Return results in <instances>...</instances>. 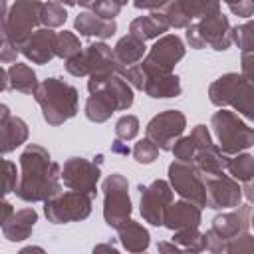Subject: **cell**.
Returning a JSON list of instances; mask_svg holds the SVG:
<instances>
[{
    "mask_svg": "<svg viewBox=\"0 0 254 254\" xmlns=\"http://www.w3.org/2000/svg\"><path fill=\"white\" fill-rule=\"evenodd\" d=\"M62 167L52 159L48 149L30 143L20 155V175L16 196L26 202H44L62 190Z\"/></svg>",
    "mask_w": 254,
    "mask_h": 254,
    "instance_id": "6da1fadb",
    "label": "cell"
},
{
    "mask_svg": "<svg viewBox=\"0 0 254 254\" xmlns=\"http://www.w3.org/2000/svg\"><path fill=\"white\" fill-rule=\"evenodd\" d=\"M32 95L42 109L44 121L52 127H58L77 115L79 93L62 77H46L38 83Z\"/></svg>",
    "mask_w": 254,
    "mask_h": 254,
    "instance_id": "7a4b0ae2",
    "label": "cell"
},
{
    "mask_svg": "<svg viewBox=\"0 0 254 254\" xmlns=\"http://www.w3.org/2000/svg\"><path fill=\"white\" fill-rule=\"evenodd\" d=\"M117 64L113 60V50L105 42H93L87 48H81L77 54L65 60V71L73 77H89L87 91H97L105 79L115 73Z\"/></svg>",
    "mask_w": 254,
    "mask_h": 254,
    "instance_id": "3957f363",
    "label": "cell"
},
{
    "mask_svg": "<svg viewBox=\"0 0 254 254\" xmlns=\"http://www.w3.org/2000/svg\"><path fill=\"white\" fill-rule=\"evenodd\" d=\"M208 99L216 107H232L248 121L254 117V85L242 73L230 71L208 85Z\"/></svg>",
    "mask_w": 254,
    "mask_h": 254,
    "instance_id": "277c9868",
    "label": "cell"
},
{
    "mask_svg": "<svg viewBox=\"0 0 254 254\" xmlns=\"http://www.w3.org/2000/svg\"><path fill=\"white\" fill-rule=\"evenodd\" d=\"M252 222V206L250 202L234 206V210L218 214L212 218V224L204 234V250L214 254H226V248L238 236L250 232Z\"/></svg>",
    "mask_w": 254,
    "mask_h": 254,
    "instance_id": "5b68a950",
    "label": "cell"
},
{
    "mask_svg": "<svg viewBox=\"0 0 254 254\" xmlns=\"http://www.w3.org/2000/svg\"><path fill=\"white\" fill-rule=\"evenodd\" d=\"M210 127L216 135L218 149L224 155H236L240 151H248L254 145V129L242 121L236 111L220 107V111L212 113Z\"/></svg>",
    "mask_w": 254,
    "mask_h": 254,
    "instance_id": "8992f818",
    "label": "cell"
},
{
    "mask_svg": "<svg viewBox=\"0 0 254 254\" xmlns=\"http://www.w3.org/2000/svg\"><path fill=\"white\" fill-rule=\"evenodd\" d=\"M185 30H187L185 32L187 42L194 50L212 48L216 52H224L232 44V26L222 12H214L204 18H198L190 22Z\"/></svg>",
    "mask_w": 254,
    "mask_h": 254,
    "instance_id": "52a82bcc",
    "label": "cell"
},
{
    "mask_svg": "<svg viewBox=\"0 0 254 254\" xmlns=\"http://www.w3.org/2000/svg\"><path fill=\"white\" fill-rule=\"evenodd\" d=\"M93 196L79 192V190H65L56 192L54 196L44 200V212L46 218L52 224H67V222H79L85 220L91 214Z\"/></svg>",
    "mask_w": 254,
    "mask_h": 254,
    "instance_id": "ba28073f",
    "label": "cell"
},
{
    "mask_svg": "<svg viewBox=\"0 0 254 254\" xmlns=\"http://www.w3.org/2000/svg\"><path fill=\"white\" fill-rule=\"evenodd\" d=\"M103 190V218L105 224L115 228L121 220L131 216L133 204L129 198V183L123 175L111 173L101 183Z\"/></svg>",
    "mask_w": 254,
    "mask_h": 254,
    "instance_id": "9c48e42d",
    "label": "cell"
},
{
    "mask_svg": "<svg viewBox=\"0 0 254 254\" xmlns=\"http://www.w3.org/2000/svg\"><path fill=\"white\" fill-rule=\"evenodd\" d=\"M183 58H185L183 40L177 34H163L155 40V44L139 64L143 73H171Z\"/></svg>",
    "mask_w": 254,
    "mask_h": 254,
    "instance_id": "30bf717a",
    "label": "cell"
},
{
    "mask_svg": "<svg viewBox=\"0 0 254 254\" xmlns=\"http://www.w3.org/2000/svg\"><path fill=\"white\" fill-rule=\"evenodd\" d=\"M169 185L183 200H189L200 208L206 206L204 181H202L200 171L192 163L175 159L169 165Z\"/></svg>",
    "mask_w": 254,
    "mask_h": 254,
    "instance_id": "8fae6325",
    "label": "cell"
},
{
    "mask_svg": "<svg viewBox=\"0 0 254 254\" xmlns=\"http://www.w3.org/2000/svg\"><path fill=\"white\" fill-rule=\"evenodd\" d=\"M101 155H97L95 161H89L85 157H69L64 163L60 175L64 187L95 196L97 183L101 179Z\"/></svg>",
    "mask_w": 254,
    "mask_h": 254,
    "instance_id": "7c38bea8",
    "label": "cell"
},
{
    "mask_svg": "<svg viewBox=\"0 0 254 254\" xmlns=\"http://www.w3.org/2000/svg\"><path fill=\"white\" fill-rule=\"evenodd\" d=\"M42 4L40 0H16L6 14V34L8 38L20 46L34 30H38L40 16H42Z\"/></svg>",
    "mask_w": 254,
    "mask_h": 254,
    "instance_id": "4fadbf2b",
    "label": "cell"
},
{
    "mask_svg": "<svg viewBox=\"0 0 254 254\" xmlns=\"http://www.w3.org/2000/svg\"><path fill=\"white\" fill-rule=\"evenodd\" d=\"M187 127V117L179 109H167L155 115L147 127H145V137L151 139L161 151H171L173 143L185 133Z\"/></svg>",
    "mask_w": 254,
    "mask_h": 254,
    "instance_id": "5bb4252c",
    "label": "cell"
},
{
    "mask_svg": "<svg viewBox=\"0 0 254 254\" xmlns=\"http://www.w3.org/2000/svg\"><path fill=\"white\" fill-rule=\"evenodd\" d=\"M192 139H194V155H192V165L200 171V175H214V173H222L224 165H226V157L218 145L212 141L210 131L206 125H196L190 131Z\"/></svg>",
    "mask_w": 254,
    "mask_h": 254,
    "instance_id": "9a60e30c",
    "label": "cell"
},
{
    "mask_svg": "<svg viewBox=\"0 0 254 254\" xmlns=\"http://www.w3.org/2000/svg\"><path fill=\"white\" fill-rule=\"evenodd\" d=\"M204 181V192H206V206L214 210L222 208H234L242 202V187L236 179L230 175L214 173V175H202Z\"/></svg>",
    "mask_w": 254,
    "mask_h": 254,
    "instance_id": "2e32d148",
    "label": "cell"
},
{
    "mask_svg": "<svg viewBox=\"0 0 254 254\" xmlns=\"http://www.w3.org/2000/svg\"><path fill=\"white\" fill-rule=\"evenodd\" d=\"M139 192H141V216L145 222L153 224V226H163V218L165 212L169 208V204L173 202V189L167 181L157 179L151 185L143 187L139 185Z\"/></svg>",
    "mask_w": 254,
    "mask_h": 254,
    "instance_id": "e0dca14e",
    "label": "cell"
},
{
    "mask_svg": "<svg viewBox=\"0 0 254 254\" xmlns=\"http://www.w3.org/2000/svg\"><path fill=\"white\" fill-rule=\"evenodd\" d=\"M214 12H220L218 0H169L163 8L169 28H187L190 22Z\"/></svg>",
    "mask_w": 254,
    "mask_h": 254,
    "instance_id": "ac0fdd59",
    "label": "cell"
},
{
    "mask_svg": "<svg viewBox=\"0 0 254 254\" xmlns=\"http://www.w3.org/2000/svg\"><path fill=\"white\" fill-rule=\"evenodd\" d=\"M18 50L32 64L44 65L56 58V32L50 28H38L18 46Z\"/></svg>",
    "mask_w": 254,
    "mask_h": 254,
    "instance_id": "d6986e66",
    "label": "cell"
},
{
    "mask_svg": "<svg viewBox=\"0 0 254 254\" xmlns=\"http://www.w3.org/2000/svg\"><path fill=\"white\" fill-rule=\"evenodd\" d=\"M28 141V125L24 119L14 117L10 107L0 103V155L12 153Z\"/></svg>",
    "mask_w": 254,
    "mask_h": 254,
    "instance_id": "ffe728a7",
    "label": "cell"
},
{
    "mask_svg": "<svg viewBox=\"0 0 254 254\" xmlns=\"http://www.w3.org/2000/svg\"><path fill=\"white\" fill-rule=\"evenodd\" d=\"M202 220V212L200 206L189 202V200H179V202H171L165 218H163V226H167L169 230H183V228H196L200 226Z\"/></svg>",
    "mask_w": 254,
    "mask_h": 254,
    "instance_id": "44dd1931",
    "label": "cell"
},
{
    "mask_svg": "<svg viewBox=\"0 0 254 254\" xmlns=\"http://www.w3.org/2000/svg\"><path fill=\"white\" fill-rule=\"evenodd\" d=\"M36 222H38V212L32 206L22 208V210H16L2 224V234L10 242H22V240L30 238Z\"/></svg>",
    "mask_w": 254,
    "mask_h": 254,
    "instance_id": "7402d4cb",
    "label": "cell"
},
{
    "mask_svg": "<svg viewBox=\"0 0 254 254\" xmlns=\"http://www.w3.org/2000/svg\"><path fill=\"white\" fill-rule=\"evenodd\" d=\"M153 99H167V97H179L183 87L179 75L171 73H145L143 89Z\"/></svg>",
    "mask_w": 254,
    "mask_h": 254,
    "instance_id": "603a6c76",
    "label": "cell"
},
{
    "mask_svg": "<svg viewBox=\"0 0 254 254\" xmlns=\"http://www.w3.org/2000/svg\"><path fill=\"white\" fill-rule=\"evenodd\" d=\"M115 230H117L119 242L127 252H145L149 248V242H151L149 230L137 220L125 218L115 226Z\"/></svg>",
    "mask_w": 254,
    "mask_h": 254,
    "instance_id": "cb8c5ba5",
    "label": "cell"
},
{
    "mask_svg": "<svg viewBox=\"0 0 254 254\" xmlns=\"http://www.w3.org/2000/svg\"><path fill=\"white\" fill-rule=\"evenodd\" d=\"M73 28L85 36V38H99V40H105V38H111L115 32H117V24L115 20H105V18H99L95 16L93 12H79L73 20Z\"/></svg>",
    "mask_w": 254,
    "mask_h": 254,
    "instance_id": "d4e9b609",
    "label": "cell"
},
{
    "mask_svg": "<svg viewBox=\"0 0 254 254\" xmlns=\"http://www.w3.org/2000/svg\"><path fill=\"white\" fill-rule=\"evenodd\" d=\"M167 30H169V22L161 10H153L147 16H139V18L131 20V24H129V34H133L135 38H139L143 42L157 40Z\"/></svg>",
    "mask_w": 254,
    "mask_h": 254,
    "instance_id": "484cf974",
    "label": "cell"
},
{
    "mask_svg": "<svg viewBox=\"0 0 254 254\" xmlns=\"http://www.w3.org/2000/svg\"><path fill=\"white\" fill-rule=\"evenodd\" d=\"M115 111H119L117 101L113 99V95L105 87L89 93V97L85 99V117L93 123L107 121Z\"/></svg>",
    "mask_w": 254,
    "mask_h": 254,
    "instance_id": "4316f807",
    "label": "cell"
},
{
    "mask_svg": "<svg viewBox=\"0 0 254 254\" xmlns=\"http://www.w3.org/2000/svg\"><path fill=\"white\" fill-rule=\"evenodd\" d=\"M111 50H113V60L117 65H133L143 60L147 46L143 40L135 38L133 34H127V36L119 38V42Z\"/></svg>",
    "mask_w": 254,
    "mask_h": 254,
    "instance_id": "83f0119b",
    "label": "cell"
},
{
    "mask_svg": "<svg viewBox=\"0 0 254 254\" xmlns=\"http://www.w3.org/2000/svg\"><path fill=\"white\" fill-rule=\"evenodd\" d=\"M8 87L14 89V91H20V93H26V95H32L34 89L38 87V77H36V71L28 65V64H20V62H14L10 67H8Z\"/></svg>",
    "mask_w": 254,
    "mask_h": 254,
    "instance_id": "f1b7e54d",
    "label": "cell"
},
{
    "mask_svg": "<svg viewBox=\"0 0 254 254\" xmlns=\"http://www.w3.org/2000/svg\"><path fill=\"white\" fill-rule=\"evenodd\" d=\"M224 169L238 183H252V177H254V157L250 153H246V151H240L236 155H228Z\"/></svg>",
    "mask_w": 254,
    "mask_h": 254,
    "instance_id": "f546056e",
    "label": "cell"
},
{
    "mask_svg": "<svg viewBox=\"0 0 254 254\" xmlns=\"http://www.w3.org/2000/svg\"><path fill=\"white\" fill-rule=\"evenodd\" d=\"M171 240L181 248V252H202L204 250V234L198 230V226L175 230Z\"/></svg>",
    "mask_w": 254,
    "mask_h": 254,
    "instance_id": "4dcf8cb0",
    "label": "cell"
},
{
    "mask_svg": "<svg viewBox=\"0 0 254 254\" xmlns=\"http://www.w3.org/2000/svg\"><path fill=\"white\" fill-rule=\"evenodd\" d=\"M65 20H67V12H65V8H64L60 2H56V0H48V2L42 4V16H40V22L44 24V28H50V30L60 28V26L65 24Z\"/></svg>",
    "mask_w": 254,
    "mask_h": 254,
    "instance_id": "1f68e13d",
    "label": "cell"
},
{
    "mask_svg": "<svg viewBox=\"0 0 254 254\" xmlns=\"http://www.w3.org/2000/svg\"><path fill=\"white\" fill-rule=\"evenodd\" d=\"M81 50V44H79V38L73 34V32H58L56 34V56L58 58H71L73 54H77Z\"/></svg>",
    "mask_w": 254,
    "mask_h": 254,
    "instance_id": "d6a6232c",
    "label": "cell"
},
{
    "mask_svg": "<svg viewBox=\"0 0 254 254\" xmlns=\"http://www.w3.org/2000/svg\"><path fill=\"white\" fill-rule=\"evenodd\" d=\"M18 183V169L16 163L8 159H0V196L4 198L6 194L14 192Z\"/></svg>",
    "mask_w": 254,
    "mask_h": 254,
    "instance_id": "836d02e7",
    "label": "cell"
},
{
    "mask_svg": "<svg viewBox=\"0 0 254 254\" xmlns=\"http://www.w3.org/2000/svg\"><path fill=\"white\" fill-rule=\"evenodd\" d=\"M232 42L240 48L242 54L254 52V34H252V22L250 20L232 28Z\"/></svg>",
    "mask_w": 254,
    "mask_h": 254,
    "instance_id": "e575fe53",
    "label": "cell"
},
{
    "mask_svg": "<svg viewBox=\"0 0 254 254\" xmlns=\"http://www.w3.org/2000/svg\"><path fill=\"white\" fill-rule=\"evenodd\" d=\"M133 157H135V161L137 163H141V165H149V163H153L157 157H159V147L151 141V139H141V141H137L135 143V147H133Z\"/></svg>",
    "mask_w": 254,
    "mask_h": 254,
    "instance_id": "d590c367",
    "label": "cell"
},
{
    "mask_svg": "<svg viewBox=\"0 0 254 254\" xmlns=\"http://www.w3.org/2000/svg\"><path fill=\"white\" fill-rule=\"evenodd\" d=\"M139 133V119L135 115H123L115 123V135L121 141H133Z\"/></svg>",
    "mask_w": 254,
    "mask_h": 254,
    "instance_id": "8d00e7d4",
    "label": "cell"
},
{
    "mask_svg": "<svg viewBox=\"0 0 254 254\" xmlns=\"http://www.w3.org/2000/svg\"><path fill=\"white\" fill-rule=\"evenodd\" d=\"M115 73H119L131 87H135V89H143L145 73H143V69H141V64H133V65H117Z\"/></svg>",
    "mask_w": 254,
    "mask_h": 254,
    "instance_id": "74e56055",
    "label": "cell"
},
{
    "mask_svg": "<svg viewBox=\"0 0 254 254\" xmlns=\"http://www.w3.org/2000/svg\"><path fill=\"white\" fill-rule=\"evenodd\" d=\"M123 6H119L115 0H93L89 4V12H93L99 18L105 20H115V16H119Z\"/></svg>",
    "mask_w": 254,
    "mask_h": 254,
    "instance_id": "f35d334b",
    "label": "cell"
},
{
    "mask_svg": "<svg viewBox=\"0 0 254 254\" xmlns=\"http://www.w3.org/2000/svg\"><path fill=\"white\" fill-rule=\"evenodd\" d=\"M171 151H173V155H175V159H179V161H192V155H194V139H192V135H187V137H179L175 143H173V147H171Z\"/></svg>",
    "mask_w": 254,
    "mask_h": 254,
    "instance_id": "ab89813d",
    "label": "cell"
},
{
    "mask_svg": "<svg viewBox=\"0 0 254 254\" xmlns=\"http://www.w3.org/2000/svg\"><path fill=\"white\" fill-rule=\"evenodd\" d=\"M218 2H224L232 14L240 16V18H250L252 12H254V2L252 0H218Z\"/></svg>",
    "mask_w": 254,
    "mask_h": 254,
    "instance_id": "60d3db41",
    "label": "cell"
},
{
    "mask_svg": "<svg viewBox=\"0 0 254 254\" xmlns=\"http://www.w3.org/2000/svg\"><path fill=\"white\" fill-rule=\"evenodd\" d=\"M169 0H133V6L137 10H163Z\"/></svg>",
    "mask_w": 254,
    "mask_h": 254,
    "instance_id": "b9f144b4",
    "label": "cell"
},
{
    "mask_svg": "<svg viewBox=\"0 0 254 254\" xmlns=\"http://www.w3.org/2000/svg\"><path fill=\"white\" fill-rule=\"evenodd\" d=\"M252 56H254V52L242 54V75L248 79H252Z\"/></svg>",
    "mask_w": 254,
    "mask_h": 254,
    "instance_id": "7bdbcfd3",
    "label": "cell"
},
{
    "mask_svg": "<svg viewBox=\"0 0 254 254\" xmlns=\"http://www.w3.org/2000/svg\"><path fill=\"white\" fill-rule=\"evenodd\" d=\"M12 212H14V206H12L8 200H4V198L0 196V228H2V224L10 218Z\"/></svg>",
    "mask_w": 254,
    "mask_h": 254,
    "instance_id": "ee69618b",
    "label": "cell"
},
{
    "mask_svg": "<svg viewBox=\"0 0 254 254\" xmlns=\"http://www.w3.org/2000/svg\"><path fill=\"white\" fill-rule=\"evenodd\" d=\"M111 153H117V155H129L131 151H129V147L127 145H123V141L121 139H115L113 141V145H111Z\"/></svg>",
    "mask_w": 254,
    "mask_h": 254,
    "instance_id": "f6af8a7d",
    "label": "cell"
},
{
    "mask_svg": "<svg viewBox=\"0 0 254 254\" xmlns=\"http://www.w3.org/2000/svg\"><path fill=\"white\" fill-rule=\"evenodd\" d=\"M157 250L159 252H181V248L171 240V242H159L157 244Z\"/></svg>",
    "mask_w": 254,
    "mask_h": 254,
    "instance_id": "bcb514c9",
    "label": "cell"
},
{
    "mask_svg": "<svg viewBox=\"0 0 254 254\" xmlns=\"http://www.w3.org/2000/svg\"><path fill=\"white\" fill-rule=\"evenodd\" d=\"M4 89H8V73H6V69L0 65V91H4Z\"/></svg>",
    "mask_w": 254,
    "mask_h": 254,
    "instance_id": "7dc6e473",
    "label": "cell"
},
{
    "mask_svg": "<svg viewBox=\"0 0 254 254\" xmlns=\"http://www.w3.org/2000/svg\"><path fill=\"white\" fill-rule=\"evenodd\" d=\"M99 250H115V246L113 244H99L93 248V252H99Z\"/></svg>",
    "mask_w": 254,
    "mask_h": 254,
    "instance_id": "c3c4849f",
    "label": "cell"
},
{
    "mask_svg": "<svg viewBox=\"0 0 254 254\" xmlns=\"http://www.w3.org/2000/svg\"><path fill=\"white\" fill-rule=\"evenodd\" d=\"M56 2H60L62 6H75L77 4V0H56Z\"/></svg>",
    "mask_w": 254,
    "mask_h": 254,
    "instance_id": "681fc988",
    "label": "cell"
},
{
    "mask_svg": "<svg viewBox=\"0 0 254 254\" xmlns=\"http://www.w3.org/2000/svg\"><path fill=\"white\" fill-rule=\"evenodd\" d=\"M91 2H93V0H77V4H79V6H85V8H89Z\"/></svg>",
    "mask_w": 254,
    "mask_h": 254,
    "instance_id": "f907efd6",
    "label": "cell"
},
{
    "mask_svg": "<svg viewBox=\"0 0 254 254\" xmlns=\"http://www.w3.org/2000/svg\"><path fill=\"white\" fill-rule=\"evenodd\" d=\"M115 2H117L119 6H123V4H127V0H115Z\"/></svg>",
    "mask_w": 254,
    "mask_h": 254,
    "instance_id": "816d5d0a",
    "label": "cell"
}]
</instances>
